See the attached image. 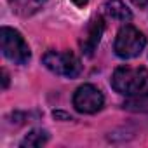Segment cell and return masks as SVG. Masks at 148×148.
<instances>
[{
    "label": "cell",
    "instance_id": "obj_8",
    "mask_svg": "<svg viewBox=\"0 0 148 148\" xmlns=\"http://www.w3.org/2000/svg\"><path fill=\"white\" fill-rule=\"evenodd\" d=\"M12 11L19 16H32L35 14L47 0H7Z\"/></svg>",
    "mask_w": 148,
    "mask_h": 148
},
{
    "label": "cell",
    "instance_id": "obj_12",
    "mask_svg": "<svg viewBox=\"0 0 148 148\" xmlns=\"http://www.w3.org/2000/svg\"><path fill=\"white\" fill-rule=\"evenodd\" d=\"M2 77H4V89H7V86H9V75H7L5 70L2 71Z\"/></svg>",
    "mask_w": 148,
    "mask_h": 148
},
{
    "label": "cell",
    "instance_id": "obj_9",
    "mask_svg": "<svg viewBox=\"0 0 148 148\" xmlns=\"http://www.w3.org/2000/svg\"><path fill=\"white\" fill-rule=\"evenodd\" d=\"M49 141V134H47V131H44V129H33L32 132H28L25 138H23V141L19 143L23 148H37V146H44L45 143Z\"/></svg>",
    "mask_w": 148,
    "mask_h": 148
},
{
    "label": "cell",
    "instance_id": "obj_10",
    "mask_svg": "<svg viewBox=\"0 0 148 148\" xmlns=\"http://www.w3.org/2000/svg\"><path fill=\"white\" fill-rule=\"evenodd\" d=\"M131 2H132L136 7H139V9H145V7L148 5V0H131Z\"/></svg>",
    "mask_w": 148,
    "mask_h": 148
},
{
    "label": "cell",
    "instance_id": "obj_11",
    "mask_svg": "<svg viewBox=\"0 0 148 148\" xmlns=\"http://www.w3.org/2000/svg\"><path fill=\"white\" fill-rule=\"evenodd\" d=\"M73 4H75L77 7H86L87 4H89V0H71Z\"/></svg>",
    "mask_w": 148,
    "mask_h": 148
},
{
    "label": "cell",
    "instance_id": "obj_3",
    "mask_svg": "<svg viewBox=\"0 0 148 148\" xmlns=\"http://www.w3.org/2000/svg\"><path fill=\"white\" fill-rule=\"evenodd\" d=\"M42 63L52 73L61 75V77H66V79H75V77H79L80 73H82V63H80V59L73 52H70V51H64V52L49 51V52L44 54Z\"/></svg>",
    "mask_w": 148,
    "mask_h": 148
},
{
    "label": "cell",
    "instance_id": "obj_5",
    "mask_svg": "<svg viewBox=\"0 0 148 148\" xmlns=\"http://www.w3.org/2000/svg\"><path fill=\"white\" fill-rule=\"evenodd\" d=\"M103 105H105L103 92L92 84L80 86L73 94V106L80 113H96L103 108Z\"/></svg>",
    "mask_w": 148,
    "mask_h": 148
},
{
    "label": "cell",
    "instance_id": "obj_2",
    "mask_svg": "<svg viewBox=\"0 0 148 148\" xmlns=\"http://www.w3.org/2000/svg\"><path fill=\"white\" fill-rule=\"evenodd\" d=\"M0 45H2L4 56L16 64H26L32 58V52H30L26 40L14 28L4 26L0 30Z\"/></svg>",
    "mask_w": 148,
    "mask_h": 148
},
{
    "label": "cell",
    "instance_id": "obj_6",
    "mask_svg": "<svg viewBox=\"0 0 148 148\" xmlns=\"http://www.w3.org/2000/svg\"><path fill=\"white\" fill-rule=\"evenodd\" d=\"M103 32H105V21H103L101 16H96L89 23L87 32H86L84 38L80 40V49H82V52L86 56H92V52L96 51V47H98V44L101 40Z\"/></svg>",
    "mask_w": 148,
    "mask_h": 148
},
{
    "label": "cell",
    "instance_id": "obj_7",
    "mask_svg": "<svg viewBox=\"0 0 148 148\" xmlns=\"http://www.w3.org/2000/svg\"><path fill=\"white\" fill-rule=\"evenodd\" d=\"M103 9L112 19H117V21H122V23H127V21L132 19V12L127 9V5L122 0H108Z\"/></svg>",
    "mask_w": 148,
    "mask_h": 148
},
{
    "label": "cell",
    "instance_id": "obj_4",
    "mask_svg": "<svg viewBox=\"0 0 148 148\" xmlns=\"http://www.w3.org/2000/svg\"><path fill=\"white\" fill-rule=\"evenodd\" d=\"M145 45H146V37L132 25H125L117 33L113 51L122 59H132L141 54Z\"/></svg>",
    "mask_w": 148,
    "mask_h": 148
},
{
    "label": "cell",
    "instance_id": "obj_1",
    "mask_svg": "<svg viewBox=\"0 0 148 148\" xmlns=\"http://www.w3.org/2000/svg\"><path fill=\"white\" fill-rule=\"evenodd\" d=\"M112 87L129 98L148 94V70L143 66H119L112 75Z\"/></svg>",
    "mask_w": 148,
    "mask_h": 148
}]
</instances>
